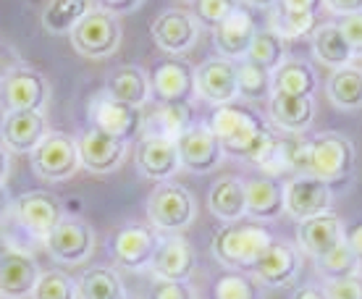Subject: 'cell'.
Instances as JSON below:
<instances>
[{
	"label": "cell",
	"mask_w": 362,
	"mask_h": 299,
	"mask_svg": "<svg viewBox=\"0 0 362 299\" xmlns=\"http://www.w3.org/2000/svg\"><path fill=\"white\" fill-rule=\"evenodd\" d=\"M208 127L218 136V142L223 147V155L228 153L255 165L276 139V134L268 129L263 116L257 110L247 108V105H239V102L216 108Z\"/></svg>",
	"instance_id": "1"
},
{
	"label": "cell",
	"mask_w": 362,
	"mask_h": 299,
	"mask_svg": "<svg viewBox=\"0 0 362 299\" xmlns=\"http://www.w3.org/2000/svg\"><path fill=\"white\" fill-rule=\"evenodd\" d=\"M276 236L257 223H223L213 234V254L228 271H252Z\"/></svg>",
	"instance_id": "2"
},
{
	"label": "cell",
	"mask_w": 362,
	"mask_h": 299,
	"mask_svg": "<svg viewBox=\"0 0 362 299\" xmlns=\"http://www.w3.org/2000/svg\"><path fill=\"white\" fill-rule=\"evenodd\" d=\"M147 218H150L155 231L181 234L197 218V199L181 184H158L147 199Z\"/></svg>",
	"instance_id": "3"
},
{
	"label": "cell",
	"mask_w": 362,
	"mask_h": 299,
	"mask_svg": "<svg viewBox=\"0 0 362 299\" xmlns=\"http://www.w3.org/2000/svg\"><path fill=\"white\" fill-rule=\"evenodd\" d=\"M82 168L79 160V150H76V139L69 136L66 131H50V134L40 142L35 153H32V171L50 184L69 182L74 173Z\"/></svg>",
	"instance_id": "4"
},
{
	"label": "cell",
	"mask_w": 362,
	"mask_h": 299,
	"mask_svg": "<svg viewBox=\"0 0 362 299\" xmlns=\"http://www.w3.org/2000/svg\"><path fill=\"white\" fill-rule=\"evenodd\" d=\"M71 45L84 58H110L121 45V21L95 3L90 13L79 21V27L71 32Z\"/></svg>",
	"instance_id": "5"
},
{
	"label": "cell",
	"mask_w": 362,
	"mask_h": 299,
	"mask_svg": "<svg viewBox=\"0 0 362 299\" xmlns=\"http://www.w3.org/2000/svg\"><path fill=\"white\" fill-rule=\"evenodd\" d=\"M354 171V145L339 131H323L310 139V176L320 182H341Z\"/></svg>",
	"instance_id": "6"
},
{
	"label": "cell",
	"mask_w": 362,
	"mask_h": 299,
	"mask_svg": "<svg viewBox=\"0 0 362 299\" xmlns=\"http://www.w3.org/2000/svg\"><path fill=\"white\" fill-rule=\"evenodd\" d=\"M0 100L3 108L8 110H40L45 113V105L50 100V84L42 71H37L35 66L21 64L11 71V76L0 84Z\"/></svg>",
	"instance_id": "7"
},
{
	"label": "cell",
	"mask_w": 362,
	"mask_h": 299,
	"mask_svg": "<svg viewBox=\"0 0 362 299\" xmlns=\"http://www.w3.org/2000/svg\"><path fill=\"white\" fill-rule=\"evenodd\" d=\"M45 250L55 263L82 265L95 252V231L82 218L66 216L58 226L45 236Z\"/></svg>",
	"instance_id": "8"
},
{
	"label": "cell",
	"mask_w": 362,
	"mask_h": 299,
	"mask_svg": "<svg viewBox=\"0 0 362 299\" xmlns=\"http://www.w3.org/2000/svg\"><path fill=\"white\" fill-rule=\"evenodd\" d=\"M90 118H92V127L100 129V131H105V134L118 139V142H124V145H127L129 139H139V136H142V129H145L142 110L132 108V105H124V102L108 98L105 92L92 98Z\"/></svg>",
	"instance_id": "9"
},
{
	"label": "cell",
	"mask_w": 362,
	"mask_h": 299,
	"mask_svg": "<svg viewBox=\"0 0 362 299\" xmlns=\"http://www.w3.org/2000/svg\"><path fill=\"white\" fill-rule=\"evenodd\" d=\"M150 35L155 45L168 53V58H181L197 45L199 24L189 11L168 8L155 16V21L150 24Z\"/></svg>",
	"instance_id": "10"
},
{
	"label": "cell",
	"mask_w": 362,
	"mask_h": 299,
	"mask_svg": "<svg viewBox=\"0 0 362 299\" xmlns=\"http://www.w3.org/2000/svg\"><path fill=\"white\" fill-rule=\"evenodd\" d=\"M13 213H16L18 223L27 228L32 236H40L42 242L66 218L64 202L55 197L53 192L45 189L24 192L21 197H16L13 199Z\"/></svg>",
	"instance_id": "11"
},
{
	"label": "cell",
	"mask_w": 362,
	"mask_h": 299,
	"mask_svg": "<svg viewBox=\"0 0 362 299\" xmlns=\"http://www.w3.org/2000/svg\"><path fill=\"white\" fill-rule=\"evenodd\" d=\"M160 247V236L145 223H129V226L118 228L113 242H110V252L121 268L127 271H145L153 265V257Z\"/></svg>",
	"instance_id": "12"
},
{
	"label": "cell",
	"mask_w": 362,
	"mask_h": 299,
	"mask_svg": "<svg viewBox=\"0 0 362 299\" xmlns=\"http://www.w3.org/2000/svg\"><path fill=\"white\" fill-rule=\"evenodd\" d=\"M47 134V118L40 110H8L0 121V145L8 153L32 155Z\"/></svg>",
	"instance_id": "13"
},
{
	"label": "cell",
	"mask_w": 362,
	"mask_h": 299,
	"mask_svg": "<svg viewBox=\"0 0 362 299\" xmlns=\"http://www.w3.org/2000/svg\"><path fill=\"white\" fill-rule=\"evenodd\" d=\"M331 184L320 182L315 176H294L284 184V213L294 221H308L331 210Z\"/></svg>",
	"instance_id": "14"
},
{
	"label": "cell",
	"mask_w": 362,
	"mask_h": 299,
	"mask_svg": "<svg viewBox=\"0 0 362 299\" xmlns=\"http://www.w3.org/2000/svg\"><path fill=\"white\" fill-rule=\"evenodd\" d=\"M194 87L202 100L210 105L223 108L239 100V82H236V64L226 58H208L194 69Z\"/></svg>",
	"instance_id": "15"
},
{
	"label": "cell",
	"mask_w": 362,
	"mask_h": 299,
	"mask_svg": "<svg viewBox=\"0 0 362 299\" xmlns=\"http://www.w3.org/2000/svg\"><path fill=\"white\" fill-rule=\"evenodd\" d=\"M179 163L192 173H210L223 160V147L218 136L210 131L208 124H192L184 134L176 139Z\"/></svg>",
	"instance_id": "16"
},
{
	"label": "cell",
	"mask_w": 362,
	"mask_h": 299,
	"mask_svg": "<svg viewBox=\"0 0 362 299\" xmlns=\"http://www.w3.org/2000/svg\"><path fill=\"white\" fill-rule=\"evenodd\" d=\"M158 102H189L194 98V66L184 58H160L150 71Z\"/></svg>",
	"instance_id": "17"
},
{
	"label": "cell",
	"mask_w": 362,
	"mask_h": 299,
	"mask_svg": "<svg viewBox=\"0 0 362 299\" xmlns=\"http://www.w3.org/2000/svg\"><path fill=\"white\" fill-rule=\"evenodd\" d=\"M40 265L29 252L8 247L0 252V299H27L32 297L40 281Z\"/></svg>",
	"instance_id": "18"
},
{
	"label": "cell",
	"mask_w": 362,
	"mask_h": 299,
	"mask_svg": "<svg viewBox=\"0 0 362 299\" xmlns=\"http://www.w3.org/2000/svg\"><path fill=\"white\" fill-rule=\"evenodd\" d=\"M134 163L145 179L160 182V184L173 179L176 171L181 168L176 142H173V139H165V136H155V134L139 136V142H136V147H134Z\"/></svg>",
	"instance_id": "19"
},
{
	"label": "cell",
	"mask_w": 362,
	"mask_h": 299,
	"mask_svg": "<svg viewBox=\"0 0 362 299\" xmlns=\"http://www.w3.org/2000/svg\"><path fill=\"white\" fill-rule=\"evenodd\" d=\"M323 3L315 0H281L268 6V21L271 32L281 40H297V37H313L317 29V11Z\"/></svg>",
	"instance_id": "20"
},
{
	"label": "cell",
	"mask_w": 362,
	"mask_h": 299,
	"mask_svg": "<svg viewBox=\"0 0 362 299\" xmlns=\"http://www.w3.org/2000/svg\"><path fill=\"white\" fill-rule=\"evenodd\" d=\"M76 150H79V160L84 168L90 173H100V176L118 171L127 160V145L95 127L82 131V136L76 139Z\"/></svg>",
	"instance_id": "21"
},
{
	"label": "cell",
	"mask_w": 362,
	"mask_h": 299,
	"mask_svg": "<svg viewBox=\"0 0 362 299\" xmlns=\"http://www.w3.org/2000/svg\"><path fill=\"white\" fill-rule=\"evenodd\" d=\"M255 35H257L255 16L247 13L242 6H236L234 13L223 24H218L213 29V45H216L218 58H226V61H234V64L247 58Z\"/></svg>",
	"instance_id": "22"
},
{
	"label": "cell",
	"mask_w": 362,
	"mask_h": 299,
	"mask_svg": "<svg viewBox=\"0 0 362 299\" xmlns=\"http://www.w3.org/2000/svg\"><path fill=\"white\" fill-rule=\"evenodd\" d=\"M346 239L344 231V221L336 216V213H320L315 218H308V221H299L297 226V242L299 247L310 254V257H326L331 250L341 245Z\"/></svg>",
	"instance_id": "23"
},
{
	"label": "cell",
	"mask_w": 362,
	"mask_h": 299,
	"mask_svg": "<svg viewBox=\"0 0 362 299\" xmlns=\"http://www.w3.org/2000/svg\"><path fill=\"white\" fill-rule=\"evenodd\" d=\"M150 268L158 281L187 283L194 273V250L181 234H168L160 239Z\"/></svg>",
	"instance_id": "24"
},
{
	"label": "cell",
	"mask_w": 362,
	"mask_h": 299,
	"mask_svg": "<svg viewBox=\"0 0 362 299\" xmlns=\"http://www.w3.org/2000/svg\"><path fill=\"white\" fill-rule=\"evenodd\" d=\"M302 271V260H299L297 247L289 242L276 239L268 252L257 260V265L252 268L257 283H263L268 289H279V286H289Z\"/></svg>",
	"instance_id": "25"
},
{
	"label": "cell",
	"mask_w": 362,
	"mask_h": 299,
	"mask_svg": "<svg viewBox=\"0 0 362 299\" xmlns=\"http://www.w3.org/2000/svg\"><path fill=\"white\" fill-rule=\"evenodd\" d=\"M105 95L124 105H132V108H145L150 98H153V84H150V74L139 66H118L113 69L105 82Z\"/></svg>",
	"instance_id": "26"
},
{
	"label": "cell",
	"mask_w": 362,
	"mask_h": 299,
	"mask_svg": "<svg viewBox=\"0 0 362 299\" xmlns=\"http://www.w3.org/2000/svg\"><path fill=\"white\" fill-rule=\"evenodd\" d=\"M247 192V216L257 223H268L284 216V184L265 176V179H252L245 182Z\"/></svg>",
	"instance_id": "27"
},
{
	"label": "cell",
	"mask_w": 362,
	"mask_h": 299,
	"mask_svg": "<svg viewBox=\"0 0 362 299\" xmlns=\"http://www.w3.org/2000/svg\"><path fill=\"white\" fill-rule=\"evenodd\" d=\"M210 213L223 221V223H236L247 216V192L245 182L236 176H221L208 194Z\"/></svg>",
	"instance_id": "28"
},
{
	"label": "cell",
	"mask_w": 362,
	"mask_h": 299,
	"mask_svg": "<svg viewBox=\"0 0 362 299\" xmlns=\"http://www.w3.org/2000/svg\"><path fill=\"white\" fill-rule=\"evenodd\" d=\"M315 102L299 95H271V121L289 134H302L313 127Z\"/></svg>",
	"instance_id": "29"
},
{
	"label": "cell",
	"mask_w": 362,
	"mask_h": 299,
	"mask_svg": "<svg viewBox=\"0 0 362 299\" xmlns=\"http://www.w3.org/2000/svg\"><path fill=\"white\" fill-rule=\"evenodd\" d=\"M271 90H273V95L313 98L317 90V76L310 64L299 61V58H286V61L271 74Z\"/></svg>",
	"instance_id": "30"
},
{
	"label": "cell",
	"mask_w": 362,
	"mask_h": 299,
	"mask_svg": "<svg viewBox=\"0 0 362 299\" xmlns=\"http://www.w3.org/2000/svg\"><path fill=\"white\" fill-rule=\"evenodd\" d=\"M313 53L320 64L334 69V71L352 66L354 58L352 45L346 42V37L341 35V29L336 24H317V29L313 32Z\"/></svg>",
	"instance_id": "31"
},
{
	"label": "cell",
	"mask_w": 362,
	"mask_h": 299,
	"mask_svg": "<svg viewBox=\"0 0 362 299\" xmlns=\"http://www.w3.org/2000/svg\"><path fill=\"white\" fill-rule=\"evenodd\" d=\"M92 6L95 3H87V0H50L42 8V16H40L42 29L53 37H71V32L90 13Z\"/></svg>",
	"instance_id": "32"
},
{
	"label": "cell",
	"mask_w": 362,
	"mask_h": 299,
	"mask_svg": "<svg viewBox=\"0 0 362 299\" xmlns=\"http://www.w3.org/2000/svg\"><path fill=\"white\" fill-rule=\"evenodd\" d=\"M79 299H127L124 281L110 265H92L76 279Z\"/></svg>",
	"instance_id": "33"
},
{
	"label": "cell",
	"mask_w": 362,
	"mask_h": 299,
	"mask_svg": "<svg viewBox=\"0 0 362 299\" xmlns=\"http://www.w3.org/2000/svg\"><path fill=\"white\" fill-rule=\"evenodd\" d=\"M326 92L331 102L341 110L362 108V69L360 66H344L328 76Z\"/></svg>",
	"instance_id": "34"
},
{
	"label": "cell",
	"mask_w": 362,
	"mask_h": 299,
	"mask_svg": "<svg viewBox=\"0 0 362 299\" xmlns=\"http://www.w3.org/2000/svg\"><path fill=\"white\" fill-rule=\"evenodd\" d=\"M192 124H194V121H192L189 102H160L158 110L150 116L147 134L165 136V139H173V142H176Z\"/></svg>",
	"instance_id": "35"
},
{
	"label": "cell",
	"mask_w": 362,
	"mask_h": 299,
	"mask_svg": "<svg viewBox=\"0 0 362 299\" xmlns=\"http://www.w3.org/2000/svg\"><path fill=\"white\" fill-rule=\"evenodd\" d=\"M247 61L257 64L265 71H276L284 61H286V42L281 40L279 35H273L271 29H263L257 32L250 45V53H247Z\"/></svg>",
	"instance_id": "36"
},
{
	"label": "cell",
	"mask_w": 362,
	"mask_h": 299,
	"mask_svg": "<svg viewBox=\"0 0 362 299\" xmlns=\"http://www.w3.org/2000/svg\"><path fill=\"white\" fill-rule=\"evenodd\" d=\"M236 82H239V98L247 100H260L273 95L271 90V71L260 69L252 61H236Z\"/></svg>",
	"instance_id": "37"
},
{
	"label": "cell",
	"mask_w": 362,
	"mask_h": 299,
	"mask_svg": "<svg viewBox=\"0 0 362 299\" xmlns=\"http://www.w3.org/2000/svg\"><path fill=\"white\" fill-rule=\"evenodd\" d=\"M317 263V273H323L326 276V281H336V279H344V276H354V273H360V260H357V254L352 252V247L346 245V239L341 245L331 250L326 257H320L315 260Z\"/></svg>",
	"instance_id": "38"
},
{
	"label": "cell",
	"mask_w": 362,
	"mask_h": 299,
	"mask_svg": "<svg viewBox=\"0 0 362 299\" xmlns=\"http://www.w3.org/2000/svg\"><path fill=\"white\" fill-rule=\"evenodd\" d=\"M32 299H79V291L69 273L45 271L32 291Z\"/></svg>",
	"instance_id": "39"
},
{
	"label": "cell",
	"mask_w": 362,
	"mask_h": 299,
	"mask_svg": "<svg viewBox=\"0 0 362 299\" xmlns=\"http://www.w3.org/2000/svg\"><path fill=\"white\" fill-rule=\"evenodd\" d=\"M216 299H260L257 283L239 271H226L216 279Z\"/></svg>",
	"instance_id": "40"
},
{
	"label": "cell",
	"mask_w": 362,
	"mask_h": 299,
	"mask_svg": "<svg viewBox=\"0 0 362 299\" xmlns=\"http://www.w3.org/2000/svg\"><path fill=\"white\" fill-rule=\"evenodd\" d=\"M236 6L239 3H231V0H197L192 6V16L197 18V24H208L216 29L218 24H223L234 13Z\"/></svg>",
	"instance_id": "41"
},
{
	"label": "cell",
	"mask_w": 362,
	"mask_h": 299,
	"mask_svg": "<svg viewBox=\"0 0 362 299\" xmlns=\"http://www.w3.org/2000/svg\"><path fill=\"white\" fill-rule=\"evenodd\" d=\"M323 291L328 299H362V271L336 281H326Z\"/></svg>",
	"instance_id": "42"
},
{
	"label": "cell",
	"mask_w": 362,
	"mask_h": 299,
	"mask_svg": "<svg viewBox=\"0 0 362 299\" xmlns=\"http://www.w3.org/2000/svg\"><path fill=\"white\" fill-rule=\"evenodd\" d=\"M336 27L341 29V35L346 37V42L352 45L354 55H362V13L339 18V21H336Z\"/></svg>",
	"instance_id": "43"
},
{
	"label": "cell",
	"mask_w": 362,
	"mask_h": 299,
	"mask_svg": "<svg viewBox=\"0 0 362 299\" xmlns=\"http://www.w3.org/2000/svg\"><path fill=\"white\" fill-rule=\"evenodd\" d=\"M150 299H194V294H192V289L187 283L155 281L153 291H150Z\"/></svg>",
	"instance_id": "44"
},
{
	"label": "cell",
	"mask_w": 362,
	"mask_h": 299,
	"mask_svg": "<svg viewBox=\"0 0 362 299\" xmlns=\"http://www.w3.org/2000/svg\"><path fill=\"white\" fill-rule=\"evenodd\" d=\"M21 64H24V61H21V55H18L16 47L8 45L6 40H0V84L6 82L11 76V71L18 69Z\"/></svg>",
	"instance_id": "45"
},
{
	"label": "cell",
	"mask_w": 362,
	"mask_h": 299,
	"mask_svg": "<svg viewBox=\"0 0 362 299\" xmlns=\"http://www.w3.org/2000/svg\"><path fill=\"white\" fill-rule=\"evenodd\" d=\"M323 8L336 13V16H341V18L357 16V13H362V0H326Z\"/></svg>",
	"instance_id": "46"
},
{
	"label": "cell",
	"mask_w": 362,
	"mask_h": 299,
	"mask_svg": "<svg viewBox=\"0 0 362 299\" xmlns=\"http://www.w3.org/2000/svg\"><path fill=\"white\" fill-rule=\"evenodd\" d=\"M103 11H108L110 16H124V13H134V11L142 8V0H105V3H98Z\"/></svg>",
	"instance_id": "47"
},
{
	"label": "cell",
	"mask_w": 362,
	"mask_h": 299,
	"mask_svg": "<svg viewBox=\"0 0 362 299\" xmlns=\"http://www.w3.org/2000/svg\"><path fill=\"white\" fill-rule=\"evenodd\" d=\"M291 299H328V297H326V291H323V286L308 283V286H299V289L291 294Z\"/></svg>",
	"instance_id": "48"
},
{
	"label": "cell",
	"mask_w": 362,
	"mask_h": 299,
	"mask_svg": "<svg viewBox=\"0 0 362 299\" xmlns=\"http://www.w3.org/2000/svg\"><path fill=\"white\" fill-rule=\"evenodd\" d=\"M346 245L352 247V252L357 254V260L362 263V223H357L352 231H346Z\"/></svg>",
	"instance_id": "49"
},
{
	"label": "cell",
	"mask_w": 362,
	"mask_h": 299,
	"mask_svg": "<svg viewBox=\"0 0 362 299\" xmlns=\"http://www.w3.org/2000/svg\"><path fill=\"white\" fill-rule=\"evenodd\" d=\"M8 173H11V153L0 145V184H6Z\"/></svg>",
	"instance_id": "50"
},
{
	"label": "cell",
	"mask_w": 362,
	"mask_h": 299,
	"mask_svg": "<svg viewBox=\"0 0 362 299\" xmlns=\"http://www.w3.org/2000/svg\"><path fill=\"white\" fill-rule=\"evenodd\" d=\"M11 208H13V199H11L8 189H6V184H0V221L8 216Z\"/></svg>",
	"instance_id": "51"
}]
</instances>
